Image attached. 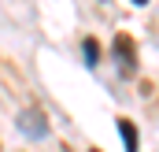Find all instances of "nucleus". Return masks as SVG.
<instances>
[{
    "label": "nucleus",
    "instance_id": "nucleus-3",
    "mask_svg": "<svg viewBox=\"0 0 159 152\" xmlns=\"http://www.w3.org/2000/svg\"><path fill=\"white\" fill-rule=\"evenodd\" d=\"M119 134H122V145H126V152H141V149H137V126H133L129 119H119Z\"/></svg>",
    "mask_w": 159,
    "mask_h": 152
},
{
    "label": "nucleus",
    "instance_id": "nucleus-4",
    "mask_svg": "<svg viewBox=\"0 0 159 152\" xmlns=\"http://www.w3.org/2000/svg\"><path fill=\"white\" fill-rule=\"evenodd\" d=\"M81 56H85L89 67H96V63H100V45H96L93 37H85V41H81Z\"/></svg>",
    "mask_w": 159,
    "mask_h": 152
},
{
    "label": "nucleus",
    "instance_id": "nucleus-2",
    "mask_svg": "<svg viewBox=\"0 0 159 152\" xmlns=\"http://www.w3.org/2000/svg\"><path fill=\"white\" fill-rule=\"evenodd\" d=\"M15 122H19V130H22L26 137H37V141H41V137H48V119H44L41 108H26V112H19Z\"/></svg>",
    "mask_w": 159,
    "mask_h": 152
},
{
    "label": "nucleus",
    "instance_id": "nucleus-1",
    "mask_svg": "<svg viewBox=\"0 0 159 152\" xmlns=\"http://www.w3.org/2000/svg\"><path fill=\"white\" fill-rule=\"evenodd\" d=\"M111 52H115V63H119L122 78H137V52H133V41L126 37V34H119L115 45H111Z\"/></svg>",
    "mask_w": 159,
    "mask_h": 152
},
{
    "label": "nucleus",
    "instance_id": "nucleus-5",
    "mask_svg": "<svg viewBox=\"0 0 159 152\" xmlns=\"http://www.w3.org/2000/svg\"><path fill=\"white\" fill-rule=\"evenodd\" d=\"M133 4H137V7H141V4H148V0H133Z\"/></svg>",
    "mask_w": 159,
    "mask_h": 152
}]
</instances>
